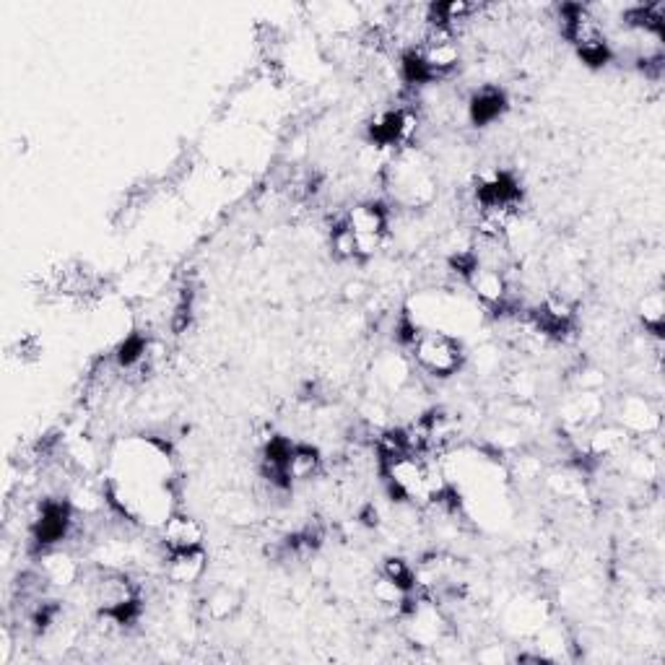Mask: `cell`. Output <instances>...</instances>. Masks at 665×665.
<instances>
[{
  "instance_id": "obj_1",
  "label": "cell",
  "mask_w": 665,
  "mask_h": 665,
  "mask_svg": "<svg viewBox=\"0 0 665 665\" xmlns=\"http://www.w3.org/2000/svg\"><path fill=\"white\" fill-rule=\"evenodd\" d=\"M385 175L395 203L403 208H427L437 198V180L419 151H398L385 167Z\"/></svg>"
},
{
  "instance_id": "obj_2",
  "label": "cell",
  "mask_w": 665,
  "mask_h": 665,
  "mask_svg": "<svg viewBox=\"0 0 665 665\" xmlns=\"http://www.w3.org/2000/svg\"><path fill=\"white\" fill-rule=\"evenodd\" d=\"M414 362L432 377H452L465 364V349L458 336L445 330H419L411 343Z\"/></svg>"
},
{
  "instance_id": "obj_3",
  "label": "cell",
  "mask_w": 665,
  "mask_h": 665,
  "mask_svg": "<svg viewBox=\"0 0 665 665\" xmlns=\"http://www.w3.org/2000/svg\"><path fill=\"white\" fill-rule=\"evenodd\" d=\"M562 21H564V34L572 45L577 47L580 58L593 68H601L611 58V47L603 34L601 24L585 6H564L562 8Z\"/></svg>"
},
{
  "instance_id": "obj_4",
  "label": "cell",
  "mask_w": 665,
  "mask_h": 665,
  "mask_svg": "<svg viewBox=\"0 0 665 665\" xmlns=\"http://www.w3.org/2000/svg\"><path fill=\"white\" fill-rule=\"evenodd\" d=\"M343 224H346L349 234L354 237L359 258L375 255L385 245V239L390 234V216L380 203H359V206H354L346 214Z\"/></svg>"
},
{
  "instance_id": "obj_5",
  "label": "cell",
  "mask_w": 665,
  "mask_h": 665,
  "mask_svg": "<svg viewBox=\"0 0 665 665\" xmlns=\"http://www.w3.org/2000/svg\"><path fill=\"white\" fill-rule=\"evenodd\" d=\"M159 541H162L167 554H180V551H193L203 549L206 541V528L201 520H195L193 515L185 512H172V515L159 525Z\"/></svg>"
},
{
  "instance_id": "obj_6",
  "label": "cell",
  "mask_w": 665,
  "mask_h": 665,
  "mask_svg": "<svg viewBox=\"0 0 665 665\" xmlns=\"http://www.w3.org/2000/svg\"><path fill=\"white\" fill-rule=\"evenodd\" d=\"M619 421L627 434H653L660 429V411L647 395L632 393L621 398Z\"/></svg>"
},
{
  "instance_id": "obj_7",
  "label": "cell",
  "mask_w": 665,
  "mask_h": 665,
  "mask_svg": "<svg viewBox=\"0 0 665 665\" xmlns=\"http://www.w3.org/2000/svg\"><path fill=\"white\" fill-rule=\"evenodd\" d=\"M468 289L476 294V299L486 307H504L510 297V278L502 268H489V265H476L468 276H465Z\"/></svg>"
},
{
  "instance_id": "obj_8",
  "label": "cell",
  "mask_w": 665,
  "mask_h": 665,
  "mask_svg": "<svg viewBox=\"0 0 665 665\" xmlns=\"http://www.w3.org/2000/svg\"><path fill=\"white\" fill-rule=\"evenodd\" d=\"M71 528V507L65 502H45L34 520V538L39 546H55L68 536Z\"/></svg>"
},
{
  "instance_id": "obj_9",
  "label": "cell",
  "mask_w": 665,
  "mask_h": 665,
  "mask_svg": "<svg viewBox=\"0 0 665 665\" xmlns=\"http://www.w3.org/2000/svg\"><path fill=\"white\" fill-rule=\"evenodd\" d=\"M39 575L45 577L47 585H55V588H71L76 585L78 577H81V567L73 559L68 551L50 549L45 551V556L39 559Z\"/></svg>"
},
{
  "instance_id": "obj_10",
  "label": "cell",
  "mask_w": 665,
  "mask_h": 665,
  "mask_svg": "<svg viewBox=\"0 0 665 665\" xmlns=\"http://www.w3.org/2000/svg\"><path fill=\"white\" fill-rule=\"evenodd\" d=\"M208 569L206 549L180 551V554H167V577L175 585H195L201 582Z\"/></svg>"
},
{
  "instance_id": "obj_11",
  "label": "cell",
  "mask_w": 665,
  "mask_h": 665,
  "mask_svg": "<svg viewBox=\"0 0 665 665\" xmlns=\"http://www.w3.org/2000/svg\"><path fill=\"white\" fill-rule=\"evenodd\" d=\"M320 452L315 450L312 445H291L289 458H286V478H289V484L294 481H310L320 473Z\"/></svg>"
},
{
  "instance_id": "obj_12",
  "label": "cell",
  "mask_w": 665,
  "mask_h": 665,
  "mask_svg": "<svg viewBox=\"0 0 665 665\" xmlns=\"http://www.w3.org/2000/svg\"><path fill=\"white\" fill-rule=\"evenodd\" d=\"M629 442V434L619 427V424H608V427H598L593 437L588 440V455L590 458H619L624 447Z\"/></svg>"
},
{
  "instance_id": "obj_13",
  "label": "cell",
  "mask_w": 665,
  "mask_h": 665,
  "mask_svg": "<svg viewBox=\"0 0 665 665\" xmlns=\"http://www.w3.org/2000/svg\"><path fill=\"white\" fill-rule=\"evenodd\" d=\"M239 606H242V598H239L237 590L229 588V585H219V588L211 590V593L206 595V603H203L206 616L211 621H216V624H224V621L234 619Z\"/></svg>"
},
{
  "instance_id": "obj_14",
  "label": "cell",
  "mask_w": 665,
  "mask_h": 665,
  "mask_svg": "<svg viewBox=\"0 0 665 665\" xmlns=\"http://www.w3.org/2000/svg\"><path fill=\"white\" fill-rule=\"evenodd\" d=\"M507 102H504V94L499 89H484L478 91L476 97L468 104V112H471V120L476 125H489L494 123L499 115L504 112Z\"/></svg>"
},
{
  "instance_id": "obj_15",
  "label": "cell",
  "mask_w": 665,
  "mask_h": 665,
  "mask_svg": "<svg viewBox=\"0 0 665 665\" xmlns=\"http://www.w3.org/2000/svg\"><path fill=\"white\" fill-rule=\"evenodd\" d=\"M375 377H377V382L385 385L388 390H393V393H401L408 382V364L403 362L398 354L382 356L375 367Z\"/></svg>"
},
{
  "instance_id": "obj_16",
  "label": "cell",
  "mask_w": 665,
  "mask_h": 665,
  "mask_svg": "<svg viewBox=\"0 0 665 665\" xmlns=\"http://www.w3.org/2000/svg\"><path fill=\"white\" fill-rule=\"evenodd\" d=\"M640 317L645 328L653 333V336H663V323H665V299L663 291H650L645 294V299L640 302Z\"/></svg>"
},
{
  "instance_id": "obj_17",
  "label": "cell",
  "mask_w": 665,
  "mask_h": 665,
  "mask_svg": "<svg viewBox=\"0 0 665 665\" xmlns=\"http://www.w3.org/2000/svg\"><path fill=\"white\" fill-rule=\"evenodd\" d=\"M382 575L390 577L393 582H398L401 588L414 590L416 588V569L401 559V556H388L385 564H382Z\"/></svg>"
},
{
  "instance_id": "obj_18",
  "label": "cell",
  "mask_w": 665,
  "mask_h": 665,
  "mask_svg": "<svg viewBox=\"0 0 665 665\" xmlns=\"http://www.w3.org/2000/svg\"><path fill=\"white\" fill-rule=\"evenodd\" d=\"M499 367V354L494 346H481L476 351V369L478 372H484V375H491L494 369Z\"/></svg>"
}]
</instances>
